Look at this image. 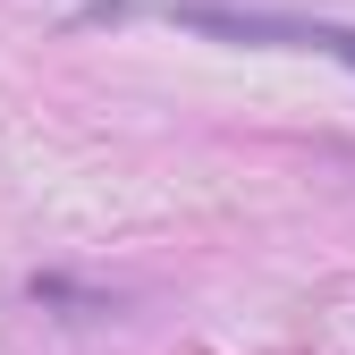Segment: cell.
Returning a JSON list of instances; mask_svg holds the SVG:
<instances>
[{"label":"cell","mask_w":355,"mask_h":355,"mask_svg":"<svg viewBox=\"0 0 355 355\" xmlns=\"http://www.w3.org/2000/svg\"><path fill=\"white\" fill-rule=\"evenodd\" d=\"M178 26L220 34V42H288V51H330L355 68V26H322V17H279V9H220V0H169Z\"/></svg>","instance_id":"cell-1"}]
</instances>
